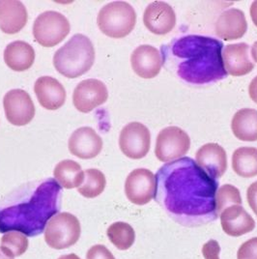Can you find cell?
I'll use <instances>...</instances> for the list:
<instances>
[{
    "instance_id": "cell-12",
    "label": "cell",
    "mask_w": 257,
    "mask_h": 259,
    "mask_svg": "<svg viewBox=\"0 0 257 259\" xmlns=\"http://www.w3.org/2000/svg\"><path fill=\"white\" fill-rule=\"evenodd\" d=\"M108 91L106 84L96 78L80 81L74 90L73 103L75 108L83 113L104 105L107 101Z\"/></svg>"
},
{
    "instance_id": "cell-23",
    "label": "cell",
    "mask_w": 257,
    "mask_h": 259,
    "mask_svg": "<svg viewBox=\"0 0 257 259\" xmlns=\"http://www.w3.org/2000/svg\"><path fill=\"white\" fill-rule=\"evenodd\" d=\"M231 129L238 140L242 141H257V110L242 108L232 118Z\"/></svg>"
},
{
    "instance_id": "cell-37",
    "label": "cell",
    "mask_w": 257,
    "mask_h": 259,
    "mask_svg": "<svg viewBox=\"0 0 257 259\" xmlns=\"http://www.w3.org/2000/svg\"><path fill=\"white\" fill-rule=\"evenodd\" d=\"M58 259H80L79 256H77L75 253H71V254H66V255H62Z\"/></svg>"
},
{
    "instance_id": "cell-18",
    "label": "cell",
    "mask_w": 257,
    "mask_h": 259,
    "mask_svg": "<svg viewBox=\"0 0 257 259\" xmlns=\"http://www.w3.org/2000/svg\"><path fill=\"white\" fill-rule=\"evenodd\" d=\"M249 46L246 43L230 44L223 51V60L227 74L234 76L249 74L254 64L249 58Z\"/></svg>"
},
{
    "instance_id": "cell-26",
    "label": "cell",
    "mask_w": 257,
    "mask_h": 259,
    "mask_svg": "<svg viewBox=\"0 0 257 259\" xmlns=\"http://www.w3.org/2000/svg\"><path fill=\"white\" fill-rule=\"evenodd\" d=\"M107 185L105 174L96 168H89L84 171V179L77 188L78 193L86 198H94L102 194Z\"/></svg>"
},
{
    "instance_id": "cell-34",
    "label": "cell",
    "mask_w": 257,
    "mask_h": 259,
    "mask_svg": "<svg viewBox=\"0 0 257 259\" xmlns=\"http://www.w3.org/2000/svg\"><path fill=\"white\" fill-rule=\"evenodd\" d=\"M248 94L250 99L257 104V76L251 80L248 87Z\"/></svg>"
},
{
    "instance_id": "cell-33",
    "label": "cell",
    "mask_w": 257,
    "mask_h": 259,
    "mask_svg": "<svg viewBox=\"0 0 257 259\" xmlns=\"http://www.w3.org/2000/svg\"><path fill=\"white\" fill-rule=\"evenodd\" d=\"M246 200L253 213L257 216V181L247 188Z\"/></svg>"
},
{
    "instance_id": "cell-15",
    "label": "cell",
    "mask_w": 257,
    "mask_h": 259,
    "mask_svg": "<svg viewBox=\"0 0 257 259\" xmlns=\"http://www.w3.org/2000/svg\"><path fill=\"white\" fill-rule=\"evenodd\" d=\"M69 150L75 157L89 160L96 158L103 149V140L95 130L81 127L75 130L69 139Z\"/></svg>"
},
{
    "instance_id": "cell-5",
    "label": "cell",
    "mask_w": 257,
    "mask_h": 259,
    "mask_svg": "<svg viewBox=\"0 0 257 259\" xmlns=\"http://www.w3.org/2000/svg\"><path fill=\"white\" fill-rule=\"evenodd\" d=\"M97 23L100 30L108 37L124 38L134 30L137 13L128 2L113 1L100 10Z\"/></svg>"
},
{
    "instance_id": "cell-4",
    "label": "cell",
    "mask_w": 257,
    "mask_h": 259,
    "mask_svg": "<svg viewBox=\"0 0 257 259\" xmlns=\"http://www.w3.org/2000/svg\"><path fill=\"white\" fill-rule=\"evenodd\" d=\"M95 50L90 39L75 34L54 56V65L58 73L69 78H75L87 73L94 64Z\"/></svg>"
},
{
    "instance_id": "cell-22",
    "label": "cell",
    "mask_w": 257,
    "mask_h": 259,
    "mask_svg": "<svg viewBox=\"0 0 257 259\" xmlns=\"http://www.w3.org/2000/svg\"><path fill=\"white\" fill-rule=\"evenodd\" d=\"M35 60V51L32 46L23 41L9 44L4 51V61L16 72H23L31 68Z\"/></svg>"
},
{
    "instance_id": "cell-38",
    "label": "cell",
    "mask_w": 257,
    "mask_h": 259,
    "mask_svg": "<svg viewBox=\"0 0 257 259\" xmlns=\"http://www.w3.org/2000/svg\"><path fill=\"white\" fill-rule=\"evenodd\" d=\"M0 259H14L12 258V257H9L8 255H6L2 250H1V248H0Z\"/></svg>"
},
{
    "instance_id": "cell-14",
    "label": "cell",
    "mask_w": 257,
    "mask_h": 259,
    "mask_svg": "<svg viewBox=\"0 0 257 259\" xmlns=\"http://www.w3.org/2000/svg\"><path fill=\"white\" fill-rule=\"evenodd\" d=\"M134 72L142 78H154L161 72L163 65L160 51L149 45H141L131 55Z\"/></svg>"
},
{
    "instance_id": "cell-20",
    "label": "cell",
    "mask_w": 257,
    "mask_h": 259,
    "mask_svg": "<svg viewBox=\"0 0 257 259\" xmlns=\"http://www.w3.org/2000/svg\"><path fill=\"white\" fill-rule=\"evenodd\" d=\"M34 91L40 105L48 110H56L64 105L66 90L56 78L41 76L34 84Z\"/></svg>"
},
{
    "instance_id": "cell-31",
    "label": "cell",
    "mask_w": 257,
    "mask_h": 259,
    "mask_svg": "<svg viewBox=\"0 0 257 259\" xmlns=\"http://www.w3.org/2000/svg\"><path fill=\"white\" fill-rule=\"evenodd\" d=\"M86 259H115V257L105 246L95 245L87 251Z\"/></svg>"
},
{
    "instance_id": "cell-30",
    "label": "cell",
    "mask_w": 257,
    "mask_h": 259,
    "mask_svg": "<svg viewBox=\"0 0 257 259\" xmlns=\"http://www.w3.org/2000/svg\"><path fill=\"white\" fill-rule=\"evenodd\" d=\"M237 259H257V237L251 238L241 245Z\"/></svg>"
},
{
    "instance_id": "cell-19",
    "label": "cell",
    "mask_w": 257,
    "mask_h": 259,
    "mask_svg": "<svg viewBox=\"0 0 257 259\" xmlns=\"http://www.w3.org/2000/svg\"><path fill=\"white\" fill-rule=\"evenodd\" d=\"M247 30V22L244 12L231 8L223 12L215 23V31L219 38L233 41L242 38Z\"/></svg>"
},
{
    "instance_id": "cell-24",
    "label": "cell",
    "mask_w": 257,
    "mask_h": 259,
    "mask_svg": "<svg viewBox=\"0 0 257 259\" xmlns=\"http://www.w3.org/2000/svg\"><path fill=\"white\" fill-rule=\"evenodd\" d=\"M54 179L64 189L78 188L84 179V171L78 162L64 160L58 162L54 170Z\"/></svg>"
},
{
    "instance_id": "cell-36",
    "label": "cell",
    "mask_w": 257,
    "mask_h": 259,
    "mask_svg": "<svg viewBox=\"0 0 257 259\" xmlns=\"http://www.w3.org/2000/svg\"><path fill=\"white\" fill-rule=\"evenodd\" d=\"M251 56L257 63V41L251 47Z\"/></svg>"
},
{
    "instance_id": "cell-1",
    "label": "cell",
    "mask_w": 257,
    "mask_h": 259,
    "mask_svg": "<svg viewBox=\"0 0 257 259\" xmlns=\"http://www.w3.org/2000/svg\"><path fill=\"white\" fill-rule=\"evenodd\" d=\"M219 183L190 157L162 165L156 175L155 200L172 220L196 227L218 219L216 195Z\"/></svg>"
},
{
    "instance_id": "cell-3",
    "label": "cell",
    "mask_w": 257,
    "mask_h": 259,
    "mask_svg": "<svg viewBox=\"0 0 257 259\" xmlns=\"http://www.w3.org/2000/svg\"><path fill=\"white\" fill-rule=\"evenodd\" d=\"M61 186L55 179L40 184L22 202L0 209V233L19 231L26 236L41 234L59 211Z\"/></svg>"
},
{
    "instance_id": "cell-6",
    "label": "cell",
    "mask_w": 257,
    "mask_h": 259,
    "mask_svg": "<svg viewBox=\"0 0 257 259\" xmlns=\"http://www.w3.org/2000/svg\"><path fill=\"white\" fill-rule=\"evenodd\" d=\"M80 224L76 217L62 212L53 217L45 229V241L54 249H64L76 244L80 237Z\"/></svg>"
},
{
    "instance_id": "cell-7",
    "label": "cell",
    "mask_w": 257,
    "mask_h": 259,
    "mask_svg": "<svg viewBox=\"0 0 257 259\" xmlns=\"http://www.w3.org/2000/svg\"><path fill=\"white\" fill-rule=\"evenodd\" d=\"M70 30V22L59 12H44L33 24V36L45 48H53L61 43Z\"/></svg>"
},
{
    "instance_id": "cell-13",
    "label": "cell",
    "mask_w": 257,
    "mask_h": 259,
    "mask_svg": "<svg viewBox=\"0 0 257 259\" xmlns=\"http://www.w3.org/2000/svg\"><path fill=\"white\" fill-rule=\"evenodd\" d=\"M146 28L155 35H166L176 24V15L172 6L163 1L150 3L143 15Z\"/></svg>"
},
{
    "instance_id": "cell-29",
    "label": "cell",
    "mask_w": 257,
    "mask_h": 259,
    "mask_svg": "<svg viewBox=\"0 0 257 259\" xmlns=\"http://www.w3.org/2000/svg\"><path fill=\"white\" fill-rule=\"evenodd\" d=\"M241 204L242 197L238 188H236L233 185L226 184L222 186L220 189H218L216 195V205L218 215H221V213L229 206Z\"/></svg>"
},
{
    "instance_id": "cell-28",
    "label": "cell",
    "mask_w": 257,
    "mask_h": 259,
    "mask_svg": "<svg viewBox=\"0 0 257 259\" xmlns=\"http://www.w3.org/2000/svg\"><path fill=\"white\" fill-rule=\"evenodd\" d=\"M0 248L12 258L21 256L28 248V239L19 231L6 232L1 238Z\"/></svg>"
},
{
    "instance_id": "cell-27",
    "label": "cell",
    "mask_w": 257,
    "mask_h": 259,
    "mask_svg": "<svg viewBox=\"0 0 257 259\" xmlns=\"http://www.w3.org/2000/svg\"><path fill=\"white\" fill-rule=\"evenodd\" d=\"M107 237L120 250H127L131 248L136 240L134 228L127 223L117 222L107 228Z\"/></svg>"
},
{
    "instance_id": "cell-8",
    "label": "cell",
    "mask_w": 257,
    "mask_h": 259,
    "mask_svg": "<svg viewBox=\"0 0 257 259\" xmlns=\"http://www.w3.org/2000/svg\"><path fill=\"white\" fill-rule=\"evenodd\" d=\"M191 147L189 135L179 127H166L157 137L155 155L159 161L169 162L185 156Z\"/></svg>"
},
{
    "instance_id": "cell-21",
    "label": "cell",
    "mask_w": 257,
    "mask_h": 259,
    "mask_svg": "<svg viewBox=\"0 0 257 259\" xmlns=\"http://www.w3.org/2000/svg\"><path fill=\"white\" fill-rule=\"evenodd\" d=\"M28 20L23 3L18 0H0V29L13 35L20 32Z\"/></svg>"
},
{
    "instance_id": "cell-2",
    "label": "cell",
    "mask_w": 257,
    "mask_h": 259,
    "mask_svg": "<svg viewBox=\"0 0 257 259\" xmlns=\"http://www.w3.org/2000/svg\"><path fill=\"white\" fill-rule=\"evenodd\" d=\"M224 44L200 35H187L163 47L162 61L173 66L184 81L203 85L227 76L223 60Z\"/></svg>"
},
{
    "instance_id": "cell-11",
    "label": "cell",
    "mask_w": 257,
    "mask_h": 259,
    "mask_svg": "<svg viewBox=\"0 0 257 259\" xmlns=\"http://www.w3.org/2000/svg\"><path fill=\"white\" fill-rule=\"evenodd\" d=\"M7 120L15 126H24L35 116V106L30 95L22 89H12L3 99Z\"/></svg>"
},
{
    "instance_id": "cell-9",
    "label": "cell",
    "mask_w": 257,
    "mask_h": 259,
    "mask_svg": "<svg viewBox=\"0 0 257 259\" xmlns=\"http://www.w3.org/2000/svg\"><path fill=\"white\" fill-rule=\"evenodd\" d=\"M149 129L140 122H132L120 133L119 146L122 153L133 160L144 158L150 150Z\"/></svg>"
},
{
    "instance_id": "cell-35",
    "label": "cell",
    "mask_w": 257,
    "mask_h": 259,
    "mask_svg": "<svg viewBox=\"0 0 257 259\" xmlns=\"http://www.w3.org/2000/svg\"><path fill=\"white\" fill-rule=\"evenodd\" d=\"M249 13H250V17H251L252 22L257 27V0L252 2L251 6H250Z\"/></svg>"
},
{
    "instance_id": "cell-17",
    "label": "cell",
    "mask_w": 257,
    "mask_h": 259,
    "mask_svg": "<svg viewBox=\"0 0 257 259\" xmlns=\"http://www.w3.org/2000/svg\"><path fill=\"white\" fill-rule=\"evenodd\" d=\"M221 225L228 236L240 237L251 232L255 227V221L243 206L227 207L221 213Z\"/></svg>"
},
{
    "instance_id": "cell-25",
    "label": "cell",
    "mask_w": 257,
    "mask_h": 259,
    "mask_svg": "<svg viewBox=\"0 0 257 259\" xmlns=\"http://www.w3.org/2000/svg\"><path fill=\"white\" fill-rule=\"evenodd\" d=\"M234 172L244 178L257 176V148L240 147L232 155Z\"/></svg>"
},
{
    "instance_id": "cell-10",
    "label": "cell",
    "mask_w": 257,
    "mask_h": 259,
    "mask_svg": "<svg viewBox=\"0 0 257 259\" xmlns=\"http://www.w3.org/2000/svg\"><path fill=\"white\" fill-rule=\"evenodd\" d=\"M156 175L149 169L137 168L130 173L125 182V194L136 205H145L155 197Z\"/></svg>"
},
{
    "instance_id": "cell-32",
    "label": "cell",
    "mask_w": 257,
    "mask_h": 259,
    "mask_svg": "<svg viewBox=\"0 0 257 259\" xmlns=\"http://www.w3.org/2000/svg\"><path fill=\"white\" fill-rule=\"evenodd\" d=\"M220 251L221 246L219 242L214 239L205 243L202 248V254L205 259H220Z\"/></svg>"
},
{
    "instance_id": "cell-16",
    "label": "cell",
    "mask_w": 257,
    "mask_h": 259,
    "mask_svg": "<svg viewBox=\"0 0 257 259\" xmlns=\"http://www.w3.org/2000/svg\"><path fill=\"white\" fill-rule=\"evenodd\" d=\"M195 162L211 178L219 179L227 169V155L218 143H206L195 154Z\"/></svg>"
}]
</instances>
